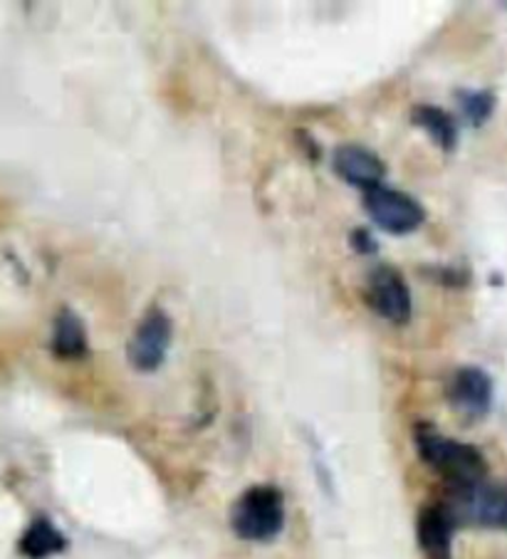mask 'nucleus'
<instances>
[{"label":"nucleus","instance_id":"obj_1","mask_svg":"<svg viewBox=\"0 0 507 559\" xmlns=\"http://www.w3.org/2000/svg\"><path fill=\"white\" fill-rule=\"evenodd\" d=\"M413 438H416V449L424 463L444 475L453 490L471 488L487 480V461L475 445L446 438L431 424H418Z\"/></svg>","mask_w":507,"mask_h":559},{"label":"nucleus","instance_id":"obj_2","mask_svg":"<svg viewBox=\"0 0 507 559\" xmlns=\"http://www.w3.org/2000/svg\"><path fill=\"white\" fill-rule=\"evenodd\" d=\"M231 527L248 543H268L285 527V498L275 486H252L231 510Z\"/></svg>","mask_w":507,"mask_h":559},{"label":"nucleus","instance_id":"obj_3","mask_svg":"<svg viewBox=\"0 0 507 559\" xmlns=\"http://www.w3.org/2000/svg\"><path fill=\"white\" fill-rule=\"evenodd\" d=\"M458 523L507 530V483L483 480L477 486L453 490V500L448 502Z\"/></svg>","mask_w":507,"mask_h":559},{"label":"nucleus","instance_id":"obj_4","mask_svg":"<svg viewBox=\"0 0 507 559\" xmlns=\"http://www.w3.org/2000/svg\"><path fill=\"white\" fill-rule=\"evenodd\" d=\"M364 209L381 230L393 233V236H406L424 226L426 221L424 206L413 195L384 183L364 193Z\"/></svg>","mask_w":507,"mask_h":559},{"label":"nucleus","instance_id":"obj_5","mask_svg":"<svg viewBox=\"0 0 507 559\" xmlns=\"http://www.w3.org/2000/svg\"><path fill=\"white\" fill-rule=\"evenodd\" d=\"M174 324L162 307H152L142 320H139L134 334L127 344L129 365L139 371H156L164 365L168 344H172Z\"/></svg>","mask_w":507,"mask_h":559},{"label":"nucleus","instance_id":"obj_6","mask_svg":"<svg viewBox=\"0 0 507 559\" xmlns=\"http://www.w3.org/2000/svg\"><path fill=\"white\" fill-rule=\"evenodd\" d=\"M366 300L374 312L391 324H406L411 320V293L397 267L379 265L372 270L366 280Z\"/></svg>","mask_w":507,"mask_h":559},{"label":"nucleus","instance_id":"obj_7","mask_svg":"<svg viewBox=\"0 0 507 559\" xmlns=\"http://www.w3.org/2000/svg\"><path fill=\"white\" fill-rule=\"evenodd\" d=\"M448 402L468 418H485L493 408V379L481 367H460L448 381Z\"/></svg>","mask_w":507,"mask_h":559},{"label":"nucleus","instance_id":"obj_8","mask_svg":"<svg viewBox=\"0 0 507 559\" xmlns=\"http://www.w3.org/2000/svg\"><path fill=\"white\" fill-rule=\"evenodd\" d=\"M332 169L344 183L356 186L364 193L381 186L387 166L381 158L359 144H342L332 156Z\"/></svg>","mask_w":507,"mask_h":559},{"label":"nucleus","instance_id":"obj_9","mask_svg":"<svg viewBox=\"0 0 507 559\" xmlns=\"http://www.w3.org/2000/svg\"><path fill=\"white\" fill-rule=\"evenodd\" d=\"M458 520L448 506H426L418 512L416 537L428 559H453V533Z\"/></svg>","mask_w":507,"mask_h":559},{"label":"nucleus","instance_id":"obj_10","mask_svg":"<svg viewBox=\"0 0 507 559\" xmlns=\"http://www.w3.org/2000/svg\"><path fill=\"white\" fill-rule=\"evenodd\" d=\"M50 349L58 359L74 361L82 359L87 354V332H84V324L78 312H72L70 307H62V310L55 314L52 322V337H50Z\"/></svg>","mask_w":507,"mask_h":559},{"label":"nucleus","instance_id":"obj_11","mask_svg":"<svg viewBox=\"0 0 507 559\" xmlns=\"http://www.w3.org/2000/svg\"><path fill=\"white\" fill-rule=\"evenodd\" d=\"M64 547H68V539L45 515H37L17 539V549L25 559H48L52 555H60Z\"/></svg>","mask_w":507,"mask_h":559},{"label":"nucleus","instance_id":"obj_12","mask_svg":"<svg viewBox=\"0 0 507 559\" xmlns=\"http://www.w3.org/2000/svg\"><path fill=\"white\" fill-rule=\"evenodd\" d=\"M411 122L434 139L444 152H453L458 146V124L453 115L436 105H416L411 111Z\"/></svg>","mask_w":507,"mask_h":559},{"label":"nucleus","instance_id":"obj_13","mask_svg":"<svg viewBox=\"0 0 507 559\" xmlns=\"http://www.w3.org/2000/svg\"><path fill=\"white\" fill-rule=\"evenodd\" d=\"M456 99H458L460 111H463L465 122L473 127H483L487 119L493 117L495 105H497L495 92L491 90H460Z\"/></svg>","mask_w":507,"mask_h":559},{"label":"nucleus","instance_id":"obj_14","mask_svg":"<svg viewBox=\"0 0 507 559\" xmlns=\"http://www.w3.org/2000/svg\"><path fill=\"white\" fill-rule=\"evenodd\" d=\"M350 240H352V248L356 250V253H362V255L377 253V240H374L366 230H354Z\"/></svg>","mask_w":507,"mask_h":559}]
</instances>
